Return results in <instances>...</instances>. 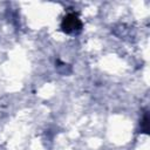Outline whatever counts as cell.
Here are the masks:
<instances>
[{"mask_svg":"<svg viewBox=\"0 0 150 150\" xmlns=\"http://www.w3.org/2000/svg\"><path fill=\"white\" fill-rule=\"evenodd\" d=\"M148 124H149V118H148V114H145L143 120H142V128H143L144 132H148V129H149Z\"/></svg>","mask_w":150,"mask_h":150,"instance_id":"obj_2","label":"cell"},{"mask_svg":"<svg viewBox=\"0 0 150 150\" xmlns=\"http://www.w3.org/2000/svg\"><path fill=\"white\" fill-rule=\"evenodd\" d=\"M61 28L67 34H77L82 29V22L79 19L77 14L69 13L63 18L62 23H61Z\"/></svg>","mask_w":150,"mask_h":150,"instance_id":"obj_1","label":"cell"}]
</instances>
